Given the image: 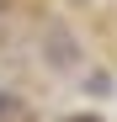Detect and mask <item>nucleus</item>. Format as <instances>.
Here are the masks:
<instances>
[{
    "label": "nucleus",
    "instance_id": "nucleus-1",
    "mask_svg": "<svg viewBox=\"0 0 117 122\" xmlns=\"http://www.w3.org/2000/svg\"><path fill=\"white\" fill-rule=\"evenodd\" d=\"M69 122H101V117H69Z\"/></svg>",
    "mask_w": 117,
    "mask_h": 122
}]
</instances>
